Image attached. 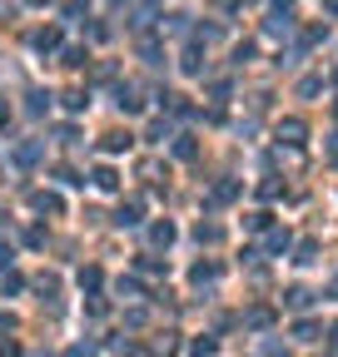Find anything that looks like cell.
<instances>
[{
  "mask_svg": "<svg viewBox=\"0 0 338 357\" xmlns=\"http://www.w3.org/2000/svg\"><path fill=\"white\" fill-rule=\"evenodd\" d=\"M234 199H239V179H219L209 194V204H234Z\"/></svg>",
  "mask_w": 338,
  "mask_h": 357,
  "instance_id": "6da1fadb",
  "label": "cell"
},
{
  "mask_svg": "<svg viewBox=\"0 0 338 357\" xmlns=\"http://www.w3.org/2000/svg\"><path fill=\"white\" fill-rule=\"evenodd\" d=\"M293 338H299V343H319V338H324V328L313 323V318H304V323H293Z\"/></svg>",
  "mask_w": 338,
  "mask_h": 357,
  "instance_id": "7a4b0ae2",
  "label": "cell"
},
{
  "mask_svg": "<svg viewBox=\"0 0 338 357\" xmlns=\"http://www.w3.org/2000/svg\"><path fill=\"white\" fill-rule=\"evenodd\" d=\"M30 204L40 208V214H60V208H65V204H60V194H45V188H40V194H30Z\"/></svg>",
  "mask_w": 338,
  "mask_h": 357,
  "instance_id": "3957f363",
  "label": "cell"
},
{
  "mask_svg": "<svg viewBox=\"0 0 338 357\" xmlns=\"http://www.w3.org/2000/svg\"><path fill=\"white\" fill-rule=\"evenodd\" d=\"M269 323H273V312H269V308H249V312H244V328H254V332H264Z\"/></svg>",
  "mask_w": 338,
  "mask_h": 357,
  "instance_id": "277c9868",
  "label": "cell"
},
{
  "mask_svg": "<svg viewBox=\"0 0 338 357\" xmlns=\"http://www.w3.org/2000/svg\"><path fill=\"white\" fill-rule=\"evenodd\" d=\"M95 188H104V194H115V188H120V174L110 169V164H100V169H95Z\"/></svg>",
  "mask_w": 338,
  "mask_h": 357,
  "instance_id": "5b68a950",
  "label": "cell"
},
{
  "mask_svg": "<svg viewBox=\"0 0 338 357\" xmlns=\"http://www.w3.org/2000/svg\"><path fill=\"white\" fill-rule=\"evenodd\" d=\"M139 214H144V199H130V204L120 208V219H115V223H124V228H135V223H139Z\"/></svg>",
  "mask_w": 338,
  "mask_h": 357,
  "instance_id": "8992f818",
  "label": "cell"
},
{
  "mask_svg": "<svg viewBox=\"0 0 338 357\" xmlns=\"http://www.w3.org/2000/svg\"><path fill=\"white\" fill-rule=\"evenodd\" d=\"M284 303H289L293 312H304V308L313 303V293H308V288H289V293H284Z\"/></svg>",
  "mask_w": 338,
  "mask_h": 357,
  "instance_id": "52a82bcc",
  "label": "cell"
},
{
  "mask_svg": "<svg viewBox=\"0 0 338 357\" xmlns=\"http://www.w3.org/2000/svg\"><path fill=\"white\" fill-rule=\"evenodd\" d=\"M115 104H120L124 114H139V99H135V90H130V85H120V90H115Z\"/></svg>",
  "mask_w": 338,
  "mask_h": 357,
  "instance_id": "ba28073f",
  "label": "cell"
},
{
  "mask_svg": "<svg viewBox=\"0 0 338 357\" xmlns=\"http://www.w3.org/2000/svg\"><path fill=\"white\" fill-rule=\"evenodd\" d=\"M279 139H289V144H304V119H284V124H279Z\"/></svg>",
  "mask_w": 338,
  "mask_h": 357,
  "instance_id": "9c48e42d",
  "label": "cell"
},
{
  "mask_svg": "<svg viewBox=\"0 0 338 357\" xmlns=\"http://www.w3.org/2000/svg\"><path fill=\"white\" fill-rule=\"evenodd\" d=\"M150 243L169 248V243H174V223H169V219H164V223H155V228H150Z\"/></svg>",
  "mask_w": 338,
  "mask_h": 357,
  "instance_id": "30bf717a",
  "label": "cell"
},
{
  "mask_svg": "<svg viewBox=\"0 0 338 357\" xmlns=\"http://www.w3.org/2000/svg\"><path fill=\"white\" fill-rule=\"evenodd\" d=\"M219 352V338H194L189 343V357H214Z\"/></svg>",
  "mask_w": 338,
  "mask_h": 357,
  "instance_id": "8fae6325",
  "label": "cell"
},
{
  "mask_svg": "<svg viewBox=\"0 0 338 357\" xmlns=\"http://www.w3.org/2000/svg\"><path fill=\"white\" fill-rule=\"evenodd\" d=\"M189 278H194V283H214V278H219V263H194Z\"/></svg>",
  "mask_w": 338,
  "mask_h": 357,
  "instance_id": "7c38bea8",
  "label": "cell"
},
{
  "mask_svg": "<svg viewBox=\"0 0 338 357\" xmlns=\"http://www.w3.org/2000/svg\"><path fill=\"white\" fill-rule=\"evenodd\" d=\"M55 45H60V30L55 25H45V30L35 35V50H55Z\"/></svg>",
  "mask_w": 338,
  "mask_h": 357,
  "instance_id": "4fadbf2b",
  "label": "cell"
},
{
  "mask_svg": "<svg viewBox=\"0 0 338 357\" xmlns=\"http://www.w3.org/2000/svg\"><path fill=\"white\" fill-rule=\"evenodd\" d=\"M150 352H155V357H174V352H179V343H174V332H164V338H159V343H155Z\"/></svg>",
  "mask_w": 338,
  "mask_h": 357,
  "instance_id": "5bb4252c",
  "label": "cell"
},
{
  "mask_svg": "<svg viewBox=\"0 0 338 357\" xmlns=\"http://www.w3.org/2000/svg\"><path fill=\"white\" fill-rule=\"evenodd\" d=\"M60 99H65V110H84V104H90V95H84V90H65V95H60Z\"/></svg>",
  "mask_w": 338,
  "mask_h": 357,
  "instance_id": "9a60e30c",
  "label": "cell"
},
{
  "mask_svg": "<svg viewBox=\"0 0 338 357\" xmlns=\"http://www.w3.org/2000/svg\"><path fill=\"white\" fill-rule=\"evenodd\" d=\"M284 248H289V228H273L269 234V254H284Z\"/></svg>",
  "mask_w": 338,
  "mask_h": 357,
  "instance_id": "2e32d148",
  "label": "cell"
},
{
  "mask_svg": "<svg viewBox=\"0 0 338 357\" xmlns=\"http://www.w3.org/2000/svg\"><path fill=\"white\" fill-rule=\"evenodd\" d=\"M313 258H319V243L304 238V243H299V258H293V263H313Z\"/></svg>",
  "mask_w": 338,
  "mask_h": 357,
  "instance_id": "e0dca14e",
  "label": "cell"
},
{
  "mask_svg": "<svg viewBox=\"0 0 338 357\" xmlns=\"http://www.w3.org/2000/svg\"><path fill=\"white\" fill-rule=\"evenodd\" d=\"M104 149L120 154V149H130V134H104Z\"/></svg>",
  "mask_w": 338,
  "mask_h": 357,
  "instance_id": "ac0fdd59",
  "label": "cell"
},
{
  "mask_svg": "<svg viewBox=\"0 0 338 357\" xmlns=\"http://www.w3.org/2000/svg\"><path fill=\"white\" fill-rule=\"evenodd\" d=\"M194 234H199V243H219V223H199Z\"/></svg>",
  "mask_w": 338,
  "mask_h": 357,
  "instance_id": "d6986e66",
  "label": "cell"
},
{
  "mask_svg": "<svg viewBox=\"0 0 338 357\" xmlns=\"http://www.w3.org/2000/svg\"><path fill=\"white\" fill-rule=\"evenodd\" d=\"M80 288H84V293L100 288V268H80Z\"/></svg>",
  "mask_w": 338,
  "mask_h": 357,
  "instance_id": "ffe728a7",
  "label": "cell"
},
{
  "mask_svg": "<svg viewBox=\"0 0 338 357\" xmlns=\"http://www.w3.org/2000/svg\"><path fill=\"white\" fill-rule=\"evenodd\" d=\"M15 159H20V164H35V159H40V144H20Z\"/></svg>",
  "mask_w": 338,
  "mask_h": 357,
  "instance_id": "44dd1931",
  "label": "cell"
},
{
  "mask_svg": "<svg viewBox=\"0 0 338 357\" xmlns=\"http://www.w3.org/2000/svg\"><path fill=\"white\" fill-rule=\"evenodd\" d=\"M25 110H30V114H45V110H50V95H30Z\"/></svg>",
  "mask_w": 338,
  "mask_h": 357,
  "instance_id": "7402d4cb",
  "label": "cell"
},
{
  "mask_svg": "<svg viewBox=\"0 0 338 357\" xmlns=\"http://www.w3.org/2000/svg\"><path fill=\"white\" fill-rule=\"evenodd\" d=\"M184 70H189V75H199V70H204V60H199V50H189V55H184Z\"/></svg>",
  "mask_w": 338,
  "mask_h": 357,
  "instance_id": "603a6c76",
  "label": "cell"
},
{
  "mask_svg": "<svg viewBox=\"0 0 338 357\" xmlns=\"http://www.w3.org/2000/svg\"><path fill=\"white\" fill-rule=\"evenodd\" d=\"M139 55L150 60V65H159V45H155V40H144V45H139Z\"/></svg>",
  "mask_w": 338,
  "mask_h": 357,
  "instance_id": "cb8c5ba5",
  "label": "cell"
},
{
  "mask_svg": "<svg viewBox=\"0 0 338 357\" xmlns=\"http://www.w3.org/2000/svg\"><path fill=\"white\" fill-rule=\"evenodd\" d=\"M174 154L179 159H194V139H174Z\"/></svg>",
  "mask_w": 338,
  "mask_h": 357,
  "instance_id": "d4e9b609",
  "label": "cell"
},
{
  "mask_svg": "<svg viewBox=\"0 0 338 357\" xmlns=\"http://www.w3.org/2000/svg\"><path fill=\"white\" fill-rule=\"evenodd\" d=\"M115 288H120V293H124V298H139V283H135V278H120V283H115Z\"/></svg>",
  "mask_w": 338,
  "mask_h": 357,
  "instance_id": "484cf974",
  "label": "cell"
},
{
  "mask_svg": "<svg viewBox=\"0 0 338 357\" xmlns=\"http://www.w3.org/2000/svg\"><path fill=\"white\" fill-rule=\"evenodd\" d=\"M0 288H5V293H20L25 283H20V273H5V278H0Z\"/></svg>",
  "mask_w": 338,
  "mask_h": 357,
  "instance_id": "4316f807",
  "label": "cell"
},
{
  "mask_svg": "<svg viewBox=\"0 0 338 357\" xmlns=\"http://www.w3.org/2000/svg\"><path fill=\"white\" fill-rule=\"evenodd\" d=\"M139 268L144 273H169V263H159V258H139Z\"/></svg>",
  "mask_w": 338,
  "mask_h": 357,
  "instance_id": "83f0119b",
  "label": "cell"
},
{
  "mask_svg": "<svg viewBox=\"0 0 338 357\" xmlns=\"http://www.w3.org/2000/svg\"><path fill=\"white\" fill-rule=\"evenodd\" d=\"M0 357H20V343H0Z\"/></svg>",
  "mask_w": 338,
  "mask_h": 357,
  "instance_id": "f1b7e54d",
  "label": "cell"
},
{
  "mask_svg": "<svg viewBox=\"0 0 338 357\" xmlns=\"http://www.w3.org/2000/svg\"><path fill=\"white\" fill-rule=\"evenodd\" d=\"M10 258H15V254H10V243H0V268H10Z\"/></svg>",
  "mask_w": 338,
  "mask_h": 357,
  "instance_id": "f546056e",
  "label": "cell"
},
{
  "mask_svg": "<svg viewBox=\"0 0 338 357\" xmlns=\"http://www.w3.org/2000/svg\"><path fill=\"white\" fill-rule=\"evenodd\" d=\"M5 119H10V104H0V124H5Z\"/></svg>",
  "mask_w": 338,
  "mask_h": 357,
  "instance_id": "4dcf8cb0",
  "label": "cell"
},
{
  "mask_svg": "<svg viewBox=\"0 0 338 357\" xmlns=\"http://www.w3.org/2000/svg\"><path fill=\"white\" fill-rule=\"evenodd\" d=\"M328 298H338V278H333V283H328Z\"/></svg>",
  "mask_w": 338,
  "mask_h": 357,
  "instance_id": "1f68e13d",
  "label": "cell"
},
{
  "mask_svg": "<svg viewBox=\"0 0 338 357\" xmlns=\"http://www.w3.org/2000/svg\"><path fill=\"white\" fill-rule=\"evenodd\" d=\"M328 154H333V159H338V134H333V144H328Z\"/></svg>",
  "mask_w": 338,
  "mask_h": 357,
  "instance_id": "d6a6232c",
  "label": "cell"
},
{
  "mask_svg": "<svg viewBox=\"0 0 338 357\" xmlns=\"http://www.w3.org/2000/svg\"><path fill=\"white\" fill-rule=\"evenodd\" d=\"M328 343H338V323H333V332H328Z\"/></svg>",
  "mask_w": 338,
  "mask_h": 357,
  "instance_id": "836d02e7",
  "label": "cell"
},
{
  "mask_svg": "<svg viewBox=\"0 0 338 357\" xmlns=\"http://www.w3.org/2000/svg\"><path fill=\"white\" fill-rule=\"evenodd\" d=\"M30 5H45V0H30Z\"/></svg>",
  "mask_w": 338,
  "mask_h": 357,
  "instance_id": "e575fe53",
  "label": "cell"
}]
</instances>
